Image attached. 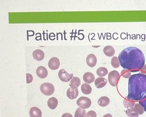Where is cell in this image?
I'll use <instances>...</instances> for the list:
<instances>
[{
    "label": "cell",
    "mask_w": 146,
    "mask_h": 117,
    "mask_svg": "<svg viewBox=\"0 0 146 117\" xmlns=\"http://www.w3.org/2000/svg\"><path fill=\"white\" fill-rule=\"evenodd\" d=\"M66 95L70 99L74 100L79 95V90L77 88H69L67 90Z\"/></svg>",
    "instance_id": "ba28073f"
},
{
    "label": "cell",
    "mask_w": 146,
    "mask_h": 117,
    "mask_svg": "<svg viewBox=\"0 0 146 117\" xmlns=\"http://www.w3.org/2000/svg\"><path fill=\"white\" fill-rule=\"evenodd\" d=\"M48 66L53 70L57 69L60 66V61L56 57H53L48 62Z\"/></svg>",
    "instance_id": "52a82bcc"
},
{
    "label": "cell",
    "mask_w": 146,
    "mask_h": 117,
    "mask_svg": "<svg viewBox=\"0 0 146 117\" xmlns=\"http://www.w3.org/2000/svg\"><path fill=\"white\" fill-rule=\"evenodd\" d=\"M139 103L144 108L145 111L146 112V98L144 100L139 101Z\"/></svg>",
    "instance_id": "f1b7e54d"
},
{
    "label": "cell",
    "mask_w": 146,
    "mask_h": 117,
    "mask_svg": "<svg viewBox=\"0 0 146 117\" xmlns=\"http://www.w3.org/2000/svg\"><path fill=\"white\" fill-rule=\"evenodd\" d=\"M104 54L108 57H112L115 54V50L113 47L110 45H107L103 49Z\"/></svg>",
    "instance_id": "5bb4252c"
},
{
    "label": "cell",
    "mask_w": 146,
    "mask_h": 117,
    "mask_svg": "<svg viewBox=\"0 0 146 117\" xmlns=\"http://www.w3.org/2000/svg\"><path fill=\"white\" fill-rule=\"evenodd\" d=\"M111 66L114 68H118L120 67V62L119 61V58L118 57L116 56H114L113 57L111 60Z\"/></svg>",
    "instance_id": "cb8c5ba5"
},
{
    "label": "cell",
    "mask_w": 146,
    "mask_h": 117,
    "mask_svg": "<svg viewBox=\"0 0 146 117\" xmlns=\"http://www.w3.org/2000/svg\"><path fill=\"white\" fill-rule=\"evenodd\" d=\"M120 74L117 71H113L108 74V81L113 87H116L119 80Z\"/></svg>",
    "instance_id": "277c9868"
},
{
    "label": "cell",
    "mask_w": 146,
    "mask_h": 117,
    "mask_svg": "<svg viewBox=\"0 0 146 117\" xmlns=\"http://www.w3.org/2000/svg\"><path fill=\"white\" fill-rule=\"evenodd\" d=\"M81 80L77 77H73L70 81V85L71 87L77 88L81 84Z\"/></svg>",
    "instance_id": "2e32d148"
},
{
    "label": "cell",
    "mask_w": 146,
    "mask_h": 117,
    "mask_svg": "<svg viewBox=\"0 0 146 117\" xmlns=\"http://www.w3.org/2000/svg\"><path fill=\"white\" fill-rule=\"evenodd\" d=\"M127 99L141 101L146 98V75L142 73L133 74L129 78Z\"/></svg>",
    "instance_id": "7a4b0ae2"
},
{
    "label": "cell",
    "mask_w": 146,
    "mask_h": 117,
    "mask_svg": "<svg viewBox=\"0 0 146 117\" xmlns=\"http://www.w3.org/2000/svg\"><path fill=\"white\" fill-rule=\"evenodd\" d=\"M86 63L90 67H95L97 63V58L93 54H90L87 56L86 59Z\"/></svg>",
    "instance_id": "9c48e42d"
},
{
    "label": "cell",
    "mask_w": 146,
    "mask_h": 117,
    "mask_svg": "<svg viewBox=\"0 0 146 117\" xmlns=\"http://www.w3.org/2000/svg\"><path fill=\"white\" fill-rule=\"evenodd\" d=\"M76 103L80 108L83 109H87L91 106L92 102L90 99L87 97H82L78 99Z\"/></svg>",
    "instance_id": "5b68a950"
},
{
    "label": "cell",
    "mask_w": 146,
    "mask_h": 117,
    "mask_svg": "<svg viewBox=\"0 0 146 117\" xmlns=\"http://www.w3.org/2000/svg\"><path fill=\"white\" fill-rule=\"evenodd\" d=\"M140 73L144 74H146V65H145V66L141 69V70L140 71Z\"/></svg>",
    "instance_id": "f546056e"
},
{
    "label": "cell",
    "mask_w": 146,
    "mask_h": 117,
    "mask_svg": "<svg viewBox=\"0 0 146 117\" xmlns=\"http://www.w3.org/2000/svg\"><path fill=\"white\" fill-rule=\"evenodd\" d=\"M134 108L139 115H142L145 112L144 108L139 103L135 104Z\"/></svg>",
    "instance_id": "d4e9b609"
},
{
    "label": "cell",
    "mask_w": 146,
    "mask_h": 117,
    "mask_svg": "<svg viewBox=\"0 0 146 117\" xmlns=\"http://www.w3.org/2000/svg\"><path fill=\"white\" fill-rule=\"evenodd\" d=\"M33 77L31 74L29 73L27 74V83L28 84L31 83L33 81Z\"/></svg>",
    "instance_id": "83f0119b"
},
{
    "label": "cell",
    "mask_w": 146,
    "mask_h": 117,
    "mask_svg": "<svg viewBox=\"0 0 146 117\" xmlns=\"http://www.w3.org/2000/svg\"><path fill=\"white\" fill-rule=\"evenodd\" d=\"M62 117H73L72 115L69 113H65L62 115Z\"/></svg>",
    "instance_id": "4dcf8cb0"
},
{
    "label": "cell",
    "mask_w": 146,
    "mask_h": 117,
    "mask_svg": "<svg viewBox=\"0 0 146 117\" xmlns=\"http://www.w3.org/2000/svg\"><path fill=\"white\" fill-rule=\"evenodd\" d=\"M98 104L101 107H106L110 104V100L108 97L103 96L99 99L98 101Z\"/></svg>",
    "instance_id": "e0dca14e"
},
{
    "label": "cell",
    "mask_w": 146,
    "mask_h": 117,
    "mask_svg": "<svg viewBox=\"0 0 146 117\" xmlns=\"http://www.w3.org/2000/svg\"><path fill=\"white\" fill-rule=\"evenodd\" d=\"M126 114L128 117H139V114L135 110L134 107L128 109L126 111Z\"/></svg>",
    "instance_id": "44dd1931"
},
{
    "label": "cell",
    "mask_w": 146,
    "mask_h": 117,
    "mask_svg": "<svg viewBox=\"0 0 146 117\" xmlns=\"http://www.w3.org/2000/svg\"><path fill=\"white\" fill-rule=\"evenodd\" d=\"M58 104V101L56 98H50L48 101V106L51 109H55L57 106Z\"/></svg>",
    "instance_id": "ac0fdd59"
},
{
    "label": "cell",
    "mask_w": 146,
    "mask_h": 117,
    "mask_svg": "<svg viewBox=\"0 0 146 117\" xmlns=\"http://www.w3.org/2000/svg\"><path fill=\"white\" fill-rule=\"evenodd\" d=\"M84 81L86 84H91L95 80V77L92 73H86L83 76Z\"/></svg>",
    "instance_id": "8fae6325"
},
{
    "label": "cell",
    "mask_w": 146,
    "mask_h": 117,
    "mask_svg": "<svg viewBox=\"0 0 146 117\" xmlns=\"http://www.w3.org/2000/svg\"><path fill=\"white\" fill-rule=\"evenodd\" d=\"M58 77L62 81L67 82L72 79L73 74L68 73L65 70L62 69L58 72Z\"/></svg>",
    "instance_id": "8992f818"
},
{
    "label": "cell",
    "mask_w": 146,
    "mask_h": 117,
    "mask_svg": "<svg viewBox=\"0 0 146 117\" xmlns=\"http://www.w3.org/2000/svg\"><path fill=\"white\" fill-rule=\"evenodd\" d=\"M86 115V110L82 108H79L75 113V117H85Z\"/></svg>",
    "instance_id": "7402d4cb"
},
{
    "label": "cell",
    "mask_w": 146,
    "mask_h": 117,
    "mask_svg": "<svg viewBox=\"0 0 146 117\" xmlns=\"http://www.w3.org/2000/svg\"><path fill=\"white\" fill-rule=\"evenodd\" d=\"M37 75L41 79H44L47 77L48 72L44 67L40 66L36 70Z\"/></svg>",
    "instance_id": "30bf717a"
},
{
    "label": "cell",
    "mask_w": 146,
    "mask_h": 117,
    "mask_svg": "<svg viewBox=\"0 0 146 117\" xmlns=\"http://www.w3.org/2000/svg\"><path fill=\"white\" fill-rule=\"evenodd\" d=\"M30 116L31 117H41L42 112L38 108L33 107L30 110Z\"/></svg>",
    "instance_id": "9a60e30c"
},
{
    "label": "cell",
    "mask_w": 146,
    "mask_h": 117,
    "mask_svg": "<svg viewBox=\"0 0 146 117\" xmlns=\"http://www.w3.org/2000/svg\"><path fill=\"white\" fill-rule=\"evenodd\" d=\"M33 57L38 61H41L44 58V53L40 50H34L33 53Z\"/></svg>",
    "instance_id": "4fadbf2b"
},
{
    "label": "cell",
    "mask_w": 146,
    "mask_h": 117,
    "mask_svg": "<svg viewBox=\"0 0 146 117\" xmlns=\"http://www.w3.org/2000/svg\"><path fill=\"white\" fill-rule=\"evenodd\" d=\"M82 92L85 95H89L92 92V89L90 84H83L81 86Z\"/></svg>",
    "instance_id": "d6986e66"
},
{
    "label": "cell",
    "mask_w": 146,
    "mask_h": 117,
    "mask_svg": "<svg viewBox=\"0 0 146 117\" xmlns=\"http://www.w3.org/2000/svg\"><path fill=\"white\" fill-rule=\"evenodd\" d=\"M40 90L44 95L50 96L54 92L55 88L53 84L49 83H44L40 87Z\"/></svg>",
    "instance_id": "3957f363"
},
{
    "label": "cell",
    "mask_w": 146,
    "mask_h": 117,
    "mask_svg": "<svg viewBox=\"0 0 146 117\" xmlns=\"http://www.w3.org/2000/svg\"><path fill=\"white\" fill-rule=\"evenodd\" d=\"M123 103H124V107L128 109L133 108L135 104V101L129 100L127 99V98H126L124 100Z\"/></svg>",
    "instance_id": "603a6c76"
},
{
    "label": "cell",
    "mask_w": 146,
    "mask_h": 117,
    "mask_svg": "<svg viewBox=\"0 0 146 117\" xmlns=\"http://www.w3.org/2000/svg\"><path fill=\"white\" fill-rule=\"evenodd\" d=\"M121 66L131 72L140 71L145 65V56L138 48L129 47L119 53L118 57Z\"/></svg>",
    "instance_id": "6da1fadb"
},
{
    "label": "cell",
    "mask_w": 146,
    "mask_h": 117,
    "mask_svg": "<svg viewBox=\"0 0 146 117\" xmlns=\"http://www.w3.org/2000/svg\"><path fill=\"white\" fill-rule=\"evenodd\" d=\"M121 74L122 77L126 78V79H129L131 76V73L130 71L127 70L125 69L121 71Z\"/></svg>",
    "instance_id": "484cf974"
},
{
    "label": "cell",
    "mask_w": 146,
    "mask_h": 117,
    "mask_svg": "<svg viewBox=\"0 0 146 117\" xmlns=\"http://www.w3.org/2000/svg\"><path fill=\"white\" fill-rule=\"evenodd\" d=\"M85 117H96V114L95 111L91 110L86 113Z\"/></svg>",
    "instance_id": "4316f807"
},
{
    "label": "cell",
    "mask_w": 146,
    "mask_h": 117,
    "mask_svg": "<svg viewBox=\"0 0 146 117\" xmlns=\"http://www.w3.org/2000/svg\"><path fill=\"white\" fill-rule=\"evenodd\" d=\"M107 83V79L103 77L97 78L95 80V85L97 88H102L106 86Z\"/></svg>",
    "instance_id": "7c38bea8"
},
{
    "label": "cell",
    "mask_w": 146,
    "mask_h": 117,
    "mask_svg": "<svg viewBox=\"0 0 146 117\" xmlns=\"http://www.w3.org/2000/svg\"><path fill=\"white\" fill-rule=\"evenodd\" d=\"M103 117H112V116H111V114H107L104 116Z\"/></svg>",
    "instance_id": "1f68e13d"
},
{
    "label": "cell",
    "mask_w": 146,
    "mask_h": 117,
    "mask_svg": "<svg viewBox=\"0 0 146 117\" xmlns=\"http://www.w3.org/2000/svg\"><path fill=\"white\" fill-rule=\"evenodd\" d=\"M96 74L99 77H104L108 73V71L107 68L101 67L98 68L96 70Z\"/></svg>",
    "instance_id": "ffe728a7"
}]
</instances>
